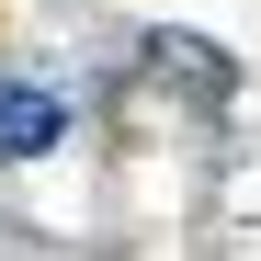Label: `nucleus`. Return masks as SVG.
<instances>
[{
	"instance_id": "nucleus-1",
	"label": "nucleus",
	"mask_w": 261,
	"mask_h": 261,
	"mask_svg": "<svg viewBox=\"0 0 261 261\" xmlns=\"http://www.w3.org/2000/svg\"><path fill=\"white\" fill-rule=\"evenodd\" d=\"M57 137H68V102L34 80H0V159H46Z\"/></svg>"
}]
</instances>
